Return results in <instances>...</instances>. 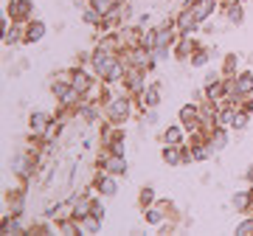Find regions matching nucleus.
Listing matches in <instances>:
<instances>
[{"mask_svg": "<svg viewBox=\"0 0 253 236\" xmlns=\"http://www.w3.org/2000/svg\"><path fill=\"white\" fill-rule=\"evenodd\" d=\"M206 141L211 144V149H214V152H222V149L228 146V129L225 127H217L211 135L206 138Z\"/></svg>", "mask_w": 253, "mask_h": 236, "instance_id": "28", "label": "nucleus"}, {"mask_svg": "<svg viewBox=\"0 0 253 236\" xmlns=\"http://www.w3.org/2000/svg\"><path fill=\"white\" fill-rule=\"evenodd\" d=\"M54 124V113H45V110H34L28 116V135H48V129Z\"/></svg>", "mask_w": 253, "mask_h": 236, "instance_id": "7", "label": "nucleus"}, {"mask_svg": "<svg viewBox=\"0 0 253 236\" xmlns=\"http://www.w3.org/2000/svg\"><path fill=\"white\" fill-rule=\"evenodd\" d=\"M71 208H73V219L90 217V214H93V197H90V191L73 194V197H71Z\"/></svg>", "mask_w": 253, "mask_h": 236, "instance_id": "12", "label": "nucleus"}, {"mask_svg": "<svg viewBox=\"0 0 253 236\" xmlns=\"http://www.w3.org/2000/svg\"><path fill=\"white\" fill-rule=\"evenodd\" d=\"M231 208H234L236 214H248V208H251V189L236 191L234 197H231Z\"/></svg>", "mask_w": 253, "mask_h": 236, "instance_id": "26", "label": "nucleus"}, {"mask_svg": "<svg viewBox=\"0 0 253 236\" xmlns=\"http://www.w3.org/2000/svg\"><path fill=\"white\" fill-rule=\"evenodd\" d=\"M84 3H90L96 11H101V14H107V11H113L121 3V0H84Z\"/></svg>", "mask_w": 253, "mask_h": 236, "instance_id": "36", "label": "nucleus"}, {"mask_svg": "<svg viewBox=\"0 0 253 236\" xmlns=\"http://www.w3.org/2000/svg\"><path fill=\"white\" fill-rule=\"evenodd\" d=\"M248 68H253V54H248Z\"/></svg>", "mask_w": 253, "mask_h": 236, "instance_id": "44", "label": "nucleus"}, {"mask_svg": "<svg viewBox=\"0 0 253 236\" xmlns=\"http://www.w3.org/2000/svg\"><path fill=\"white\" fill-rule=\"evenodd\" d=\"M56 234H62V236H82L79 219H73V217L56 219Z\"/></svg>", "mask_w": 253, "mask_h": 236, "instance_id": "25", "label": "nucleus"}, {"mask_svg": "<svg viewBox=\"0 0 253 236\" xmlns=\"http://www.w3.org/2000/svg\"><path fill=\"white\" fill-rule=\"evenodd\" d=\"M118 59V54H107V51H101V48H93V56H90V71L96 73V76H104L107 73V68Z\"/></svg>", "mask_w": 253, "mask_h": 236, "instance_id": "13", "label": "nucleus"}, {"mask_svg": "<svg viewBox=\"0 0 253 236\" xmlns=\"http://www.w3.org/2000/svg\"><path fill=\"white\" fill-rule=\"evenodd\" d=\"M177 121H180L183 127H189L194 121H200V101H189V104H183L177 110Z\"/></svg>", "mask_w": 253, "mask_h": 236, "instance_id": "20", "label": "nucleus"}, {"mask_svg": "<svg viewBox=\"0 0 253 236\" xmlns=\"http://www.w3.org/2000/svg\"><path fill=\"white\" fill-rule=\"evenodd\" d=\"M236 87H239L242 96H253V71H251V68L236 73Z\"/></svg>", "mask_w": 253, "mask_h": 236, "instance_id": "29", "label": "nucleus"}, {"mask_svg": "<svg viewBox=\"0 0 253 236\" xmlns=\"http://www.w3.org/2000/svg\"><path fill=\"white\" fill-rule=\"evenodd\" d=\"M28 68H31V62H28V59H17V62H14V68H11V76H20V73L23 71H28Z\"/></svg>", "mask_w": 253, "mask_h": 236, "instance_id": "39", "label": "nucleus"}, {"mask_svg": "<svg viewBox=\"0 0 253 236\" xmlns=\"http://www.w3.org/2000/svg\"><path fill=\"white\" fill-rule=\"evenodd\" d=\"M0 231H3L6 236H20V234H28V225H26V219L17 217V214H3Z\"/></svg>", "mask_w": 253, "mask_h": 236, "instance_id": "14", "label": "nucleus"}, {"mask_svg": "<svg viewBox=\"0 0 253 236\" xmlns=\"http://www.w3.org/2000/svg\"><path fill=\"white\" fill-rule=\"evenodd\" d=\"M236 110H239V107H234V104H219V110H217V127H225V129L234 127Z\"/></svg>", "mask_w": 253, "mask_h": 236, "instance_id": "23", "label": "nucleus"}, {"mask_svg": "<svg viewBox=\"0 0 253 236\" xmlns=\"http://www.w3.org/2000/svg\"><path fill=\"white\" fill-rule=\"evenodd\" d=\"M101 17H104V14H101V11H96V9H93V6H90V3H84V6H82V20H84L87 26L99 28Z\"/></svg>", "mask_w": 253, "mask_h": 236, "instance_id": "34", "label": "nucleus"}, {"mask_svg": "<svg viewBox=\"0 0 253 236\" xmlns=\"http://www.w3.org/2000/svg\"><path fill=\"white\" fill-rule=\"evenodd\" d=\"M219 79H222V71H208V73H206V79H203V87H206V84L219 82Z\"/></svg>", "mask_w": 253, "mask_h": 236, "instance_id": "40", "label": "nucleus"}, {"mask_svg": "<svg viewBox=\"0 0 253 236\" xmlns=\"http://www.w3.org/2000/svg\"><path fill=\"white\" fill-rule=\"evenodd\" d=\"M236 236H253V214H245V219L236 225Z\"/></svg>", "mask_w": 253, "mask_h": 236, "instance_id": "37", "label": "nucleus"}, {"mask_svg": "<svg viewBox=\"0 0 253 236\" xmlns=\"http://www.w3.org/2000/svg\"><path fill=\"white\" fill-rule=\"evenodd\" d=\"M248 214H253V189H251V208H248Z\"/></svg>", "mask_w": 253, "mask_h": 236, "instance_id": "43", "label": "nucleus"}, {"mask_svg": "<svg viewBox=\"0 0 253 236\" xmlns=\"http://www.w3.org/2000/svg\"><path fill=\"white\" fill-rule=\"evenodd\" d=\"M158 202V191H155V186H144V189L138 191V208L144 211L149 208V205H155Z\"/></svg>", "mask_w": 253, "mask_h": 236, "instance_id": "31", "label": "nucleus"}, {"mask_svg": "<svg viewBox=\"0 0 253 236\" xmlns=\"http://www.w3.org/2000/svg\"><path fill=\"white\" fill-rule=\"evenodd\" d=\"M93 48H101V51H107V54H118L121 51V39H118V31H107V34H101L96 39V45Z\"/></svg>", "mask_w": 253, "mask_h": 236, "instance_id": "21", "label": "nucleus"}, {"mask_svg": "<svg viewBox=\"0 0 253 236\" xmlns=\"http://www.w3.org/2000/svg\"><path fill=\"white\" fill-rule=\"evenodd\" d=\"M101 225H104V219H99V217H84V219H79V228H82V236L84 234H101Z\"/></svg>", "mask_w": 253, "mask_h": 236, "instance_id": "33", "label": "nucleus"}, {"mask_svg": "<svg viewBox=\"0 0 253 236\" xmlns=\"http://www.w3.org/2000/svg\"><path fill=\"white\" fill-rule=\"evenodd\" d=\"M203 90H206V99L217 101V104H225V84H222V79L214 82V84H206Z\"/></svg>", "mask_w": 253, "mask_h": 236, "instance_id": "30", "label": "nucleus"}, {"mask_svg": "<svg viewBox=\"0 0 253 236\" xmlns=\"http://www.w3.org/2000/svg\"><path fill=\"white\" fill-rule=\"evenodd\" d=\"M6 214L26 217V189H23V186L6 191Z\"/></svg>", "mask_w": 253, "mask_h": 236, "instance_id": "9", "label": "nucleus"}, {"mask_svg": "<svg viewBox=\"0 0 253 236\" xmlns=\"http://www.w3.org/2000/svg\"><path fill=\"white\" fill-rule=\"evenodd\" d=\"M45 34H48V26L42 23V20H28V23H26V37H23V45H34V42H40Z\"/></svg>", "mask_w": 253, "mask_h": 236, "instance_id": "16", "label": "nucleus"}, {"mask_svg": "<svg viewBox=\"0 0 253 236\" xmlns=\"http://www.w3.org/2000/svg\"><path fill=\"white\" fill-rule=\"evenodd\" d=\"M225 26H242L245 23V3H231V6H222L219 9Z\"/></svg>", "mask_w": 253, "mask_h": 236, "instance_id": "17", "label": "nucleus"}, {"mask_svg": "<svg viewBox=\"0 0 253 236\" xmlns=\"http://www.w3.org/2000/svg\"><path fill=\"white\" fill-rule=\"evenodd\" d=\"M208 62H211V48H206V45H200L194 54H191V59H189V65L194 68V71H203V68H208Z\"/></svg>", "mask_w": 253, "mask_h": 236, "instance_id": "27", "label": "nucleus"}, {"mask_svg": "<svg viewBox=\"0 0 253 236\" xmlns=\"http://www.w3.org/2000/svg\"><path fill=\"white\" fill-rule=\"evenodd\" d=\"M161 144H189V132H186V127L183 124H169V127L161 132Z\"/></svg>", "mask_w": 253, "mask_h": 236, "instance_id": "15", "label": "nucleus"}, {"mask_svg": "<svg viewBox=\"0 0 253 236\" xmlns=\"http://www.w3.org/2000/svg\"><path fill=\"white\" fill-rule=\"evenodd\" d=\"M174 28H177V37H194L203 28V23L197 20V14H194V9H177V14H174Z\"/></svg>", "mask_w": 253, "mask_h": 236, "instance_id": "3", "label": "nucleus"}, {"mask_svg": "<svg viewBox=\"0 0 253 236\" xmlns=\"http://www.w3.org/2000/svg\"><path fill=\"white\" fill-rule=\"evenodd\" d=\"M141 48H146V51H152L155 48V26L141 31Z\"/></svg>", "mask_w": 253, "mask_h": 236, "instance_id": "38", "label": "nucleus"}, {"mask_svg": "<svg viewBox=\"0 0 253 236\" xmlns=\"http://www.w3.org/2000/svg\"><path fill=\"white\" fill-rule=\"evenodd\" d=\"M242 107H245V110H248V113H251V116H253V96H245Z\"/></svg>", "mask_w": 253, "mask_h": 236, "instance_id": "42", "label": "nucleus"}, {"mask_svg": "<svg viewBox=\"0 0 253 236\" xmlns=\"http://www.w3.org/2000/svg\"><path fill=\"white\" fill-rule=\"evenodd\" d=\"M144 222L149 228H158V225H163L166 222V211L155 202V205H149V208H144Z\"/></svg>", "mask_w": 253, "mask_h": 236, "instance_id": "24", "label": "nucleus"}, {"mask_svg": "<svg viewBox=\"0 0 253 236\" xmlns=\"http://www.w3.org/2000/svg\"><path fill=\"white\" fill-rule=\"evenodd\" d=\"M99 82L101 79L90 71V65H71V84L82 93V96H90L93 87Z\"/></svg>", "mask_w": 253, "mask_h": 236, "instance_id": "2", "label": "nucleus"}, {"mask_svg": "<svg viewBox=\"0 0 253 236\" xmlns=\"http://www.w3.org/2000/svg\"><path fill=\"white\" fill-rule=\"evenodd\" d=\"M132 113H135V96L121 90V84H118V90L104 101V121L116 124V127H126V121L132 118Z\"/></svg>", "mask_w": 253, "mask_h": 236, "instance_id": "1", "label": "nucleus"}, {"mask_svg": "<svg viewBox=\"0 0 253 236\" xmlns=\"http://www.w3.org/2000/svg\"><path fill=\"white\" fill-rule=\"evenodd\" d=\"M161 160L166 166H172V169H177V166H186V144L174 146V144H163L161 149Z\"/></svg>", "mask_w": 253, "mask_h": 236, "instance_id": "10", "label": "nucleus"}, {"mask_svg": "<svg viewBox=\"0 0 253 236\" xmlns=\"http://www.w3.org/2000/svg\"><path fill=\"white\" fill-rule=\"evenodd\" d=\"M93 189L99 191L101 197H116L118 194V177L110 172H96L93 174Z\"/></svg>", "mask_w": 253, "mask_h": 236, "instance_id": "8", "label": "nucleus"}, {"mask_svg": "<svg viewBox=\"0 0 253 236\" xmlns=\"http://www.w3.org/2000/svg\"><path fill=\"white\" fill-rule=\"evenodd\" d=\"M101 172H110V174H116V177H124V174H126V157H124V155H113V152H110L107 166H104Z\"/></svg>", "mask_w": 253, "mask_h": 236, "instance_id": "22", "label": "nucleus"}, {"mask_svg": "<svg viewBox=\"0 0 253 236\" xmlns=\"http://www.w3.org/2000/svg\"><path fill=\"white\" fill-rule=\"evenodd\" d=\"M146 76H149V71H144V68H126V76L124 82H121V90H126L129 96H141L146 87Z\"/></svg>", "mask_w": 253, "mask_h": 236, "instance_id": "5", "label": "nucleus"}, {"mask_svg": "<svg viewBox=\"0 0 253 236\" xmlns=\"http://www.w3.org/2000/svg\"><path fill=\"white\" fill-rule=\"evenodd\" d=\"M200 48V42L194 39V37H177V42L172 45V56L177 59V62H189L191 54Z\"/></svg>", "mask_w": 253, "mask_h": 236, "instance_id": "11", "label": "nucleus"}, {"mask_svg": "<svg viewBox=\"0 0 253 236\" xmlns=\"http://www.w3.org/2000/svg\"><path fill=\"white\" fill-rule=\"evenodd\" d=\"M161 96H163V84L161 82H149L144 87V93L138 96V113H152L161 107Z\"/></svg>", "mask_w": 253, "mask_h": 236, "instance_id": "4", "label": "nucleus"}, {"mask_svg": "<svg viewBox=\"0 0 253 236\" xmlns=\"http://www.w3.org/2000/svg\"><path fill=\"white\" fill-rule=\"evenodd\" d=\"M93 217H99V219L107 217V208H104V205H101V202L96 200V197H93Z\"/></svg>", "mask_w": 253, "mask_h": 236, "instance_id": "41", "label": "nucleus"}, {"mask_svg": "<svg viewBox=\"0 0 253 236\" xmlns=\"http://www.w3.org/2000/svg\"><path fill=\"white\" fill-rule=\"evenodd\" d=\"M191 9H194V14H197L200 23H208V20L219 11V0H194Z\"/></svg>", "mask_w": 253, "mask_h": 236, "instance_id": "18", "label": "nucleus"}, {"mask_svg": "<svg viewBox=\"0 0 253 236\" xmlns=\"http://www.w3.org/2000/svg\"><path fill=\"white\" fill-rule=\"evenodd\" d=\"M23 37H26V26H20V23H9V28L0 34V39H3V45H6V48H14V45H23Z\"/></svg>", "mask_w": 253, "mask_h": 236, "instance_id": "19", "label": "nucleus"}, {"mask_svg": "<svg viewBox=\"0 0 253 236\" xmlns=\"http://www.w3.org/2000/svg\"><path fill=\"white\" fill-rule=\"evenodd\" d=\"M219 71H222V76H236V73H239V54H225L222 56Z\"/></svg>", "mask_w": 253, "mask_h": 236, "instance_id": "32", "label": "nucleus"}, {"mask_svg": "<svg viewBox=\"0 0 253 236\" xmlns=\"http://www.w3.org/2000/svg\"><path fill=\"white\" fill-rule=\"evenodd\" d=\"M248 127H251V113H248L245 107H239V110H236V118H234V127H231V129H234V132H245Z\"/></svg>", "mask_w": 253, "mask_h": 236, "instance_id": "35", "label": "nucleus"}, {"mask_svg": "<svg viewBox=\"0 0 253 236\" xmlns=\"http://www.w3.org/2000/svg\"><path fill=\"white\" fill-rule=\"evenodd\" d=\"M6 17H9L11 23H20V26H26L28 20H34V0H9Z\"/></svg>", "mask_w": 253, "mask_h": 236, "instance_id": "6", "label": "nucleus"}]
</instances>
